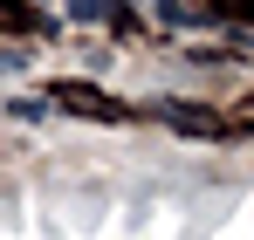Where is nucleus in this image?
<instances>
[{"instance_id":"1","label":"nucleus","mask_w":254,"mask_h":240,"mask_svg":"<svg viewBox=\"0 0 254 240\" xmlns=\"http://www.w3.org/2000/svg\"><path fill=\"white\" fill-rule=\"evenodd\" d=\"M165 117L179 123V130H192V137H213V130H220V117H213V110H186V103H165Z\"/></svg>"},{"instance_id":"2","label":"nucleus","mask_w":254,"mask_h":240,"mask_svg":"<svg viewBox=\"0 0 254 240\" xmlns=\"http://www.w3.org/2000/svg\"><path fill=\"white\" fill-rule=\"evenodd\" d=\"M151 14H165V21H179V28H186V21H199L186 0H151Z\"/></svg>"}]
</instances>
